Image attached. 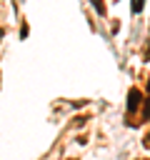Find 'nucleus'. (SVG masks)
<instances>
[{
	"mask_svg": "<svg viewBox=\"0 0 150 160\" xmlns=\"http://www.w3.org/2000/svg\"><path fill=\"white\" fill-rule=\"evenodd\" d=\"M140 108H142V92H140V88H130V92H128V115L138 112Z\"/></svg>",
	"mask_w": 150,
	"mask_h": 160,
	"instance_id": "f257e3e1",
	"label": "nucleus"
},
{
	"mask_svg": "<svg viewBox=\"0 0 150 160\" xmlns=\"http://www.w3.org/2000/svg\"><path fill=\"white\" fill-rule=\"evenodd\" d=\"M142 5H145L142 0H132V8H130V12H132V15H138V12L142 10Z\"/></svg>",
	"mask_w": 150,
	"mask_h": 160,
	"instance_id": "7ed1b4c3",
	"label": "nucleus"
},
{
	"mask_svg": "<svg viewBox=\"0 0 150 160\" xmlns=\"http://www.w3.org/2000/svg\"><path fill=\"white\" fill-rule=\"evenodd\" d=\"M2 35H5V30H2V28H0V40H2Z\"/></svg>",
	"mask_w": 150,
	"mask_h": 160,
	"instance_id": "39448f33",
	"label": "nucleus"
},
{
	"mask_svg": "<svg viewBox=\"0 0 150 160\" xmlns=\"http://www.w3.org/2000/svg\"><path fill=\"white\" fill-rule=\"evenodd\" d=\"M142 118L150 120V80H148V100L142 102Z\"/></svg>",
	"mask_w": 150,
	"mask_h": 160,
	"instance_id": "f03ea898",
	"label": "nucleus"
},
{
	"mask_svg": "<svg viewBox=\"0 0 150 160\" xmlns=\"http://www.w3.org/2000/svg\"><path fill=\"white\" fill-rule=\"evenodd\" d=\"M90 2H92V8H95V10L100 12V15H105V5H102L100 0H90Z\"/></svg>",
	"mask_w": 150,
	"mask_h": 160,
	"instance_id": "20e7f679",
	"label": "nucleus"
}]
</instances>
